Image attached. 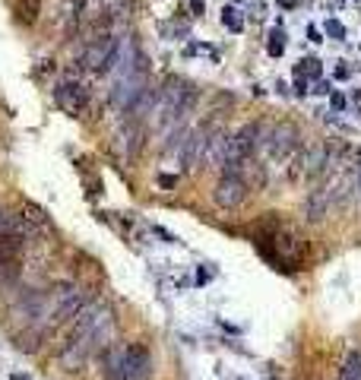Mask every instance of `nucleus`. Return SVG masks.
<instances>
[{"mask_svg":"<svg viewBox=\"0 0 361 380\" xmlns=\"http://www.w3.org/2000/svg\"><path fill=\"white\" fill-rule=\"evenodd\" d=\"M111 323H114V307L108 301L82 307L73 317V329L64 342V367L76 371L82 361H89V355H95L105 346V339L111 336Z\"/></svg>","mask_w":361,"mask_h":380,"instance_id":"1","label":"nucleus"},{"mask_svg":"<svg viewBox=\"0 0 361 380\" xmlns=\"http://www.w3.org/2000/svg\"><path fill=\"white\" fill-rule=\"evenodd\" d=\"M194 105H197V89L180 76H168L155 92V105L146 121H152V127L162 136H168L171 130L184 127V117L194 111Z\"/></svg>","mask_w":361,"mask_h":380,"instance_id":"2","label":"nucleus"},{"mask_svg":"<svg viewBox=\"0 0 361 380\" xmlns=\"http://www.w3.org/2000/svg\"><path fill=\"white\" fill-rule=\"evenodd\" d=\"M260 149L269 152L273 162H288L292 156H298V152H301V130H298V124L279 121L266 136H263Z\"/></svg>","mask_w":361,"mask_h":380,"instance_id":"3","label":"nucleus"},{"mask_svg":"<svg viewBox=\"0 0 361 380\" xmlns=\"http://www.w3.org/2000/svg\"><path fill=\"white\" fill-rule=\"evenodd\" d=\"M146 89H149V67L146 70H133V73L114 79V86H111V105L120 108V111H130L143 99V92H146Z\"/></svg>","mask_w":361,"mask_h":380,"instance_id":"4","label":"nucleus"},{"mask_svg":"<svg viewBox=\"0 0 361 380\" xmlns=\"http://www.w3.org/2000/svg\"><path fill=\"white\" fill-rule=\"evenodd\" d=\"M117 48H120V38H117L114 32H105V35H99V38H89L86 51H82V57H79L82 70H92V73L108 70V67L114 64Z\"/></svg>","mask_w":361,"mask_h":380,"instance_id":"5","label":"nucleus"},{"mask_svg":"<svg viewBox=\"0 0 361 380\" xmlns=\"http://www.w3.org/2000/svg\"><path fill=\"white\" fill-rule=\"evenodd\" d=\"M247 194H250V184L241 174H222L219 184H215V190H212V200L222 209H238L247 200Z\"/></svg>","mask_w":361,"mask_h":380,"instance_id":"6","label":"nucleus"},{"mask_svg":"<svg viewBox=\"0 0 361 380\" xmlns=\"http://www.w3.org/2000/svg\"><path fill=\"white\" fill-rule=\"evenodd\" d=\"M86 102H89V95H86V89H82L76 79H60L54 86V105L64 108L67 114H82Z\"/></svg>","mask_w":361,"mask_h":380,"instance_id":"7","label":"nucleus"},{"mask_svg":"<svg viewBox=\"0 0 361 380\" xmlns=\"http://www.w3.org/2000/svg\"><path fill=\"white\" fill-rule=\"evenodd\" d=\"M152 374V355L143 342H130L124 358V380H146Z\"/></svg>","mask_w":361,"mask_h":380,"instance_id":"8","label":"nucleus"},{"mask_svg":"<svg viewBox=\"0 0 361 380\" xmlns=\"http://www.w3.org/2000/svg\"><path fill=\"white\" fill-rule=\"evenodd\" d=\"M330 206H333V181L317 187L314 194L304 200V219L307 222H323L327 212H330Z\"/></svg>","mask_w":361,"mask_h":380,"instance_id":"9","label":"nucleus"},{"mask_svg":"<svg viewBox=\"0 0 361 380\" xmlns=\"http://www.w3.org/2000/svg\"><path fill=\"white\" fill-rule=\"evenodd\" d=\"M124 358H127V346H111L105 355V377L108 380H124Z\"/></svg>","mask_w":361,"mask_h":380,"instance_id":"10","label":"nucleus"},{"mask_svg":"<svg viewBox=\"0 0 361 380\" xmlns=\"http://www.w3.org/2000/svg\"><path fill=\"white\" fill-rule=\"evenodd\" d=\"M143 139H146V130L140 127V121H133L130 127H124V133H120V146H124V152L133 159L137 152L143 149Z\"/></svg>","mask_w":361,"mask_h":380,"instance_id":"11","label":"nucleus"},{"mask_svg":"<svg viewBox=\"0 0 361 380\" xmlns=\"http://www.w3.org/2000/svg\"><path fill=\"white\" fill-rule=\"evenodd\" d=\"M225 149H228V136L222 133V130H215V127H212L209 142H206V156H203V162H206V165H219V162H222V156H225Z\"/></svg>","mask_w":361,"mask_h":380,"instance_id":"12","label":"nucleus"},{"mask_svg":"<svg viewBox=\"0 0 361 380\" xmlns=\"http://www.w3.org/2000/svg\"><path fill=\"white\" fill-rule=\"evenodd\" d=\"M16 279H19V257L0 260V289H10Z\"/></svg>","mask_w":361,"mask_h":380,"instance_id":"13","label":"nucleus"},{"mask_svg":"<svg viewBox=\"0 0 361 380\" xmlns=\"http://www.w3.org/2000/svg\"><path fill=\"white\" fill-rule=\"evenodd\" d=\"M339 380H361V355H358V352H348V355H345Z\"/></svg>","mask_w":361,"mask_h":380,"instance_id":"14","label":"nucleus"},{"mask_svg":"<svg viewBox=\"0 0 361 380\" xmlns=\"http://www.w3.org/2000/svg\"><path fill=\"white\" fill-rule=\"evenodd\" d=\"M222 22L228 26V32H241V29H244V19L238 16L235 7H225V10H222Z\"/></svg>","mask_w":361,"mask_h":380,"instance_id":"15","label":"nucleus"},{"mask_svg":"<svg viewBox=\"0 0 361 380\" xmlns=\"http://www.w3.org/2000/svg\"><path fill=\"white\" fill-rule=\"evenodd\" d=\"M26 222H32V225H41V228H48V216H44V209H38V206H26V216H22Z\"/></svg>","mask_w":361,"mask_h":380,"instance_id":"16","label":"nucleus"},{"mask_svg":"<svg viewBox=\"0 0 361 380\" xmlns=\"http://www.w3.org/2000/svg\"><path fill=\"white\" fill-rule=\"evenodd\" d=\"M266 51H269L273 57H279V54H282V29H273V35H269V44H266Z\"/></svg>","mask_w":361,"mask_h":380,"instance_id":"17","label":"nucleus"},{"mask_svg":"<svg viewBox=\"0 0 361 380\" xmlns=\"http://www.w3.org/2000/svg\"><path fill=\"white\" fill-rule=\"evenodd\" d=\"M301 64H304V67H298V76L301 73H310V76H320V61H317V57H307V61H301Z\"/></svg>","mask_w":361,"mask_h":380,"instance_id":"18","label":"nucleus"},{"mask_svg":"<svg viewBox=\"0 0 361 380\" xmlns=\"http://www.w3.org/2000/svg\"><path fill=\"white\" fill-rule=\"evenodd\" d=\"M327 35H333V38L342 41V38H345V26H342L339 19H330V22H327Z\"/></svg>","mask_w":361,"mask_h":380,"instance_id":"19","label":"nucleus"},{"mask_svg":"<svg viewBox=\"0 0 361 380\" xmlns=\"http://www.w3.org/2000/svg\"><path fill=\"white\" fill-rule=\"evenodd\" d=\"M330 102H333V108H336V111H342V108H345V95H342V92H333V95H330Z\"/></svg>","mask_w":361,"mask_h":380,"instance_id":"20","label":"nucleus"},{"mask_svg":"<svg viewBox=\"0 0 361 380\" xmlns=\"http://www.w3.org/2000/svg\"><path fill=\"white\" fill-rule=\"evenodd\" d=\"M307 41H317V44L323 41V35H320V29H317V26H307Z\"/></svg>","mask_w":361,"mask_h":380,"instance_id":"21","label":"nucleus"},{"mask_svg":"<svg viewBox=\"0 0 361 380\" xmlns=\"http://www.w3.org/2000/svg\"><path fill=\"white\" fill-rule=\"evenodd\" d=\"M174 184H177L174 174H162V177H159V187H174Z\"/></svg>","mask_w":361,"mask_h":380,"instance_id":"22","label":"nucleus"},{"mask_svg":"<svg viewBox=\"0 0 361 380\" xmlns=\"http://www.w3.org/2000/svg\"><path fill=\"white\" fill-rule=\"evenodd\" d=\"M314 92H317V95H327V92H330V82H323V79L314 82Z\"/></svg>","mask_w":361,"mask_h":380,"instance_id":"23","label":"nucleus"},{"mask_svg":"<svg viewBox=\"0 0 361 380\" xmlns=\"http://www.w3.org/2000/svg\"><path fill=\"white\" fill-rule=\"evenodd\" d=\"M348 73H352V70H348V67H342V64L336 67V79H348Z\"/></svg>","mask_w":361,"mask_h":380,"instance_id":"24","label":"nucleus"},{"mask_svg":"<svg viewBox=\"0 0 361 380\" xmlns=\"http://www.w3.org/2000/svg\"><path fill=\"white\" fill-rule=\"evenodd\" d=\"M295 95H307V82H304V79L295 82Z\"/></svg>","mask_w":361,"mask_h":380,"instance_id":"25","label":"nucleus"},{"mask_svg":"<svg viewBox=\"0 0 361 380\" xmlns=\"http://www.w3.org/2000/svg\"><path fill=\"white\" fill-rule=\"evenodd\" d=\"M295 4H298V0H279V7H282V10H295Z\"/></svg>","mask_w":361,"mask_h":380,"instance_id":"26","label":"nucleus"},{"mask_svg":"<svg viewBox=\"0 0 361 380\" xmlns=\"http://www.w3.org/2000/svg\"><path fill=\"white\" fill-rule=\"evenodd\" d=\"M190 4H194V13L200 16V13H203V0H190Z\"/></svg>","mask_w":361,"mask_h":380,"instance_id":"27","label":"nucleus"},{"mask_svg":"<svg viewBox=\"0 0 361 380\" xmlns=\"http://www.w3.org/2000/svg\"><path fill=\"white\" fill-rule=\"evenodd\" d=\"M355 184H358V194H361V165H358V171H355Z\"/></svg>","mask_w":361,"mask_h":380,"instance_id":"28","label":"nucleus"},{"mask_svg":"<svg viewBox=\"0 0 361 380\" xmlns=\"http://www.w3.org/2000/svg\"><path fill=\"white\" fill-rule=\"evenodd\" d=\"M10 380H29L26 374H13V377H10Z\"/></svg>","mask_w":361,"mask_h":380,"instance_id":"29","label":"nucleus"}]
</instances>
